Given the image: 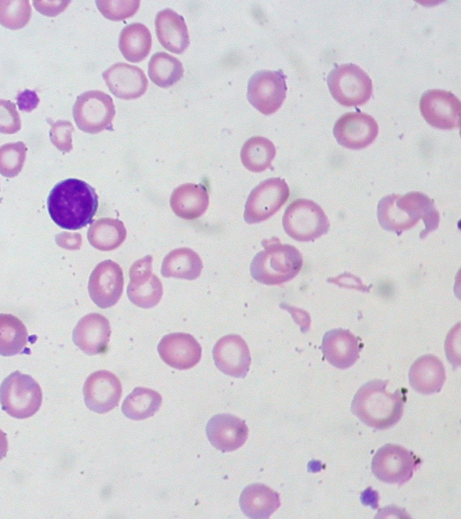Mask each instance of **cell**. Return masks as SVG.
I'll return each mask as SVG.
<instances>
[{"mask_svg": "<svg viewBox=\"0 0 461 519\" xmlns=\"http://www.w3.org/2000/svg\"><path fill=\"white\" fill-rule=\"evenodd\" d=\"M377 219L383 229L397 235L419 223L395 204V194L386 196L379 201Z\"/></svg>", "mask_w": 461, "mask_h": 519, "instance_id": "obj_34", "label": "cell"}, {"mask_svg": "<svg viewBox=\"0 0 461 519\" xmlns=\"http://www.w3.org/2000/svg\"><path fill=\"white\" fill-rule=\"evenodd\" d=\"M32 16L30 2L26 0H0V24L10 30L23 28Z\"/></svg>", "mask_w": 461, "mask_h": 519, "instance_id": "obj_35", "label": "cell"}, {"mask_svg": "<svg viewBox=\"0 0 461 519\" xmlns=\"http://www.w3.org/2000/svg\"><path fill=\"white\" fill-rule=\"evenodd\" d=\"M151 33L147 26L134 23L124 27L119 36V50L130 62H140L149 53Z\"/></svg>", "mask_w": 461, "mask_h": 519, "instance_id": "obj_28", "label": "cell"}, {"mask_svg": "<svg viewBox=\"0 0 461 519\" xmlns=\"http://www.w3.org/2000/svg\"><path fill=\"white\" fill-rule=\"evenodd\" d=\"M264 250L250 264L252 278L265 285H281L293 279L303 267V256L293 245L283 244L273 237L262 241Z\"/></svg>", "mask_w": 461, "mask_h": 519, "instance_id": "obj_3", "label": "cell"}, {"mask_svg": "<svg viewBox=\"0 0 461 519\" xmlns=\"http://www.w3.org/2000/svg\"><path fill=\"white\" fill-rule=\"evenodd\" d=\"M27 341L25 324L11 314H0V355L14 356L22 353Z\"/></svg>", "mask_w": 461, "mask_h": 519, "instance_id": "obj_31", "label": "cell"}, {"mask_svg": "<svg viewBox=\"0 0 461 519\" xmlns=\"http://www.w3.org/2000/svg\"><path fill=\"white\" fill-rule=\"evenodd\" d=\"M156 34L167 50L181 54L190 44L188 29L184 17L172 9L159 11L155 19Z\"/></svg>", "mask_w": 461, "mask_h": 519, "instance_id": "obj_22", "label": "cell"}, {"mask_svg": "<svg viewBox=\"0 0 461 519\" xmlns=\"http://www.w3.org/2000/svg\"><path fill=\"white\" fill-rule=\"evenodd\" d=\"M50 124V139L51 143L62 152H69L72 146V132L74 127L69 121L58 120L52 122L47 119Z\"/></svg>", "mask_w": 461, "mask_h": 519, "instance_id": "obj_38", "label": "cell"}, {"mask_svg": "<svg viewBox=\"0 0 461 519\" xmlns=\"http://www.w3.org/2000/svg\"><path fill=\"white\" fill-rule=\"evenodd\" d=\"M149 79L158 86L167 88L177 83L184 75L182 62L167 52H157L148 66Z\"/></svg>", "mask_w": 461, "mask_h": 519, "instance_id": "obj_33", "label": "cell"}, {"mask_svg": "<svg viewBox=\"0 0 461 519\" xmlns=\"http://www.w3.org/2000/svg\"><path fill=\"white\" fill-rule=\"evenodd\" d=\"M378 493L372 489L371 487H367L361 495V501L365 505H370L372 508H378Z\"/></svg>", "mask_w": 461, "mask_h": 519, "instance_id": "obj_43", "label": "cell"}, {"mask_svg": "<svg viewBox=\"0 0 461 519\" xmlns=\"http://www.w3.org/2000/svg\"><path fill=\"white\" fill-rule=\"evenodd\" d=\"M321 348L328 362L339 369L352 367L359 358L358 340L346 329L326 332Z\"/></svg>", "mask_w": 461, "mask_h": 519, "instance_id": "obj_21", "label": "cell"}, {"mask_svg": "<svg viewBox=\"0 0 461 519\" xmlns=\"http://www.w3.org/2000/svg\"><path fill=\"white\" fill-rule=\"evenodd\" d=\"M162 360L176 369H189L201 360L202 347L196 339L184 332L165 335L158 345Z\"/></svg>", "mask_w": 461, "mask_h": 519, "instance_id": "obj_17", "label": "cell"}, {"mask_svg": "<svg viewBox=\"0 0 461 519\" xmlns=\"http://www.w3.org/2000/svg\"><path fill=\"white\" fill-rule=\"evenodd\" d=\"M110 336L108 319L100 314L91 313L78 321L73 330L72 340L86 354L96 355L106 351Z\"/></svg>", "mask_w": 461, "mask_h": 519, "instance_id": "obj_20", "label": "cell"}, {"mask_svg": "<svg viewBox=\"0 0 461 519\" xmlns=\"http://www.w3.org/2000/svg\"><path fill=\"white\" fill-rule=\"evenodd\" d=\"M27 147L19 141L0 147V174L5 178L16 177L23 168Z\"/></svg>", "mask_w": 461, "mask_h": 519, "instance_id": "obj_36", "label": "cell"}, {"mask_svg": "<svg viewBox=\"0 0 461 519\" xmlns=\"http://www.w3.org/2000/svg\"><path fill=\"white\" fill-rule=\"evenodd\" d=\"M285 233L298 241H312L330 229V221L315 202L299 198L294 200L285 209L283 220Z\"/></svg>", "mask_w": 461, "mask_h": 519, "instance_id": "obj_5", "label": "cell"}, {"mask_svg": "<svg viewBox=\"0 0 461 519\" xmlns=\"http://www.w3.org/2000/svg\"><path fill=\"white\" fill-rule=\"evenodd\" d=\"M95 4L105 18L119 21L132 16L138 11L140 2L138 0H97Z\"/></svg>", "mask_w": 461, "mask_h": 519, "instance_id": "obj_37", "label": "cell"}, {"mask_svg": "<svg viewBox=\"0 0 461 519\" xmlns=\"http://www.w3.org/2000/svg\"><path fill=\"white\" fill-rule=\"evenodd\" d=\"M421 460L413 451L393 443L377 450L372 459V472L377 479L400 486L408 482L419 469Z\"/></svg>", "mask_w": 461, "mask_h": 519, "instance_id": "obj_7", "label": "cell"}, {"mask_svg": "<svg viewBox=\"0 0 461 519\" xmlns=\"http://www.w3.org/2000/svg\"><path fill=\"white\" fill-rule=\"evenodd\" d=\"M280 505L279 494L259 483L247 486L240 497L241 511L253 519L269 518Z\"/></svg>", "mask_w": 461, "mask_h": 519, "instance_id": "obj_25", "label": "cell"}, {"mask_svg": "<svg viewBox=\"0 0 461 519\" xmlns=\"http://www.w3.org/2000/svg\"><path fill=\"white\" fill-rule=\"evenodd\" d=\"M42 402L40 385L30 375L16 370L0 385V404L10 416L25 419L34 415Z\"/></svg>", "mask_w": 461, "mask_h": 519, "instance_id": "obj_4", "label": "cell"}, {"mask_svg": "<svg viewBox=\"0 0 461 519\" xmlns=\"http://www.w3.org/2000/svg\"><path fill=\"white\" fill-rule=\"evenodd\" d=\"M83 394L89 410L104 414L118 405L122 388L120 379L113 373L97 370L85 381Z\"/></svg>", "mask_w": 461, "mask_h": 519, "instance_id": "obj_15", "label": "cell"}, {"mask_svg": "<svg viewBox=\"0 0 461 519\" xmlns=\"http://www.w3.org/2000/svg\"><path fill=\"white\" fill-rule=\"evenodd\" d=\"M127 295L131 303L141 308H150L158 304L163 296L159 278L152 273V256L136 260L130 269Z\"/></svg>", "mask_w": 461, "mask_h": 519, "instance_id": "obj_12", "label": "cell"}, {"mask_svg": "<svg viewBox=\"0 0 461 519\" xmlns=\"http://www.w3.org/2000/svg\"><path fill=\"white\" fill-rule=\"evenodd\" d=\"M170 207L176 216L193 220L202 216L209 205V194L202 184L185 183L174 189Z\"/></svg>", "mask_w": 461, "mask_h": 519, "instance_id": "obj_24", "label": "cell"}, {"mask_svg": "<svg viewBox=\"0 0 461 519\" xmlns=\"http://www.w3.org/2000/svg\"><path fill=\"white\" fill-rule=\"evenodd\" d=\"M333 134L339 145L351 150H360L375 141L378 134V124L367 114L349 112L337 120Z\"/></svg>", "mask_w": 461, "mask_h": 519, "instance_id": "obj_14", "label": "cell"}, {"mask_svg": "<svg viewBox=\"0 0 461 519\" xmlns=\"http://www.w3.org/2000/svg\"><path fill=\"white\" fill-rule=\"evenodd\" d=\"M16 103L21 111L30 113L38 106L40 98L35 91L24 89L16 96Z\"/></svg>", "mask_w": 461, "mask_h": 519, "instance_id": "obj_41", "label": "cell"}, {"mask_svg": "<svg viewBox=\"0 0 461 519\" xmlns=\"http://www.w3.org/2000/svg\"><path fill=\"white\" fill-rule=\"evenodd\" d=\"M329 90L333 98L345 106H357L366 103L373 93L370 77L358 66L348 63L336 66L327 77Z\"/></svg>", "mask_w": 461, "mask_h": 519, "instance_id": "obj_6", "label": "cell"}, {"mask_svg": "<svg viewBox=\"0 0 461 519\" xmlns=\"http://www.w3.org/2000/svg\"><path fill=\"white\" fill-rule=\"evenodd\" d=\"M276 152V147L270 140L253 136L243 144L240 159L247 169L258 173L271 167Z\"/></svg>", "mask_w": 461, "mask_h": 519, "instance_id": "obj_30", "label": "cell"}, {"mask_svg": "<svg viewBox=\"0 0 461 519\" xmlns=\"http://www.w3.org/2000/svg\"><path fill=\"white\" fill-rule=\"evenodd\" d=\"M202 269L203 261L194 250L178 248L171 250L164 258L161 274L165 278L194 280L200 276Z\"/></svg>", "mask_w": 461, "mask_h": 519, "instance_id": "obj_27", "label": "cell"}, {"mask_svg": "<svg viewBox=\"0 0 461 519\" xmlns=\"http://www.w3.org/2000/svg\"><path fill=\"white\" fill-rule=\"evenodd\" d=\"M123 223L113 218H101L92 223L87 231L89 243L95 249L110 251L118 248L126 238Z\"/></svg>", "mask_w": 461, "mask_h": 519, "instance_id": "obj_29", "label": "cell"}, {"mask_svg": "<svg viewBox=\"0 0 461 519\" xmlns=\"http://www.w3.org/2000/svg\"><path fill=\"white\" fill-rule=\"evenodd\" d=\"M286 90V76L281 69H264L250 77L247 97L257 110L265 115H270L283 105Z\"/></svg>", "mask_w": 461, "mask_h": 519, "instance_id": "obj_10", "label": "cell"}, {"mask_svg": "<svg viewBox=\"0 0 461 519\" xmlns=\"http://www.w3.org/2000/svg\"><path fill=\"white\" fill-rule=\"evenodd\" d=\"M73 118L79 130L97 133L113 131L115 106L112 97L100 90H89L79 95L73 105Z\"/></svg>", "mask_w": 461, "mask_h": 519, "instance_id": "obj_8", "label": "cell"}, {"mask_svg": "<svg viewBox=\"0 0 461 519\" xmlns=\"http://www.w3.org/2000/svg\"><path fill=\"white\" fill-rule=\"evenodd\" d=\"M21 130V118L15 105L0 99V133L14 134Z\"/></svg>", "mask_w": 461, "mask_h": 519, "instance_id": "obj_39", "label": "cell"}, {"mask_svg": "<svg viewBox=\"0 0 461 519\" xmlns=\"http://www.w3.org/2000/svg\"><path fill=\"white\" fill-rule=\"evenodd\" d=\"M123 273L116 262L106 260L92 271L88 281V293L92 301L100 308L114 305L123 291Z\"/></svg>", "mask_w": 461, "mask_h": 519, "instance_id": "obj_13", "label": "cell"}, {"mask_svg": "<svg viewBox=\"0 0 461 519\" xmlns=\"http://www.w3.org/2000/svg\"><path fill=\"white\" fill-rule=\"evenodd\" d=\"M162 403L161 396L155 390L135 387L124 399L122 411L131 420H144L155 414Z\"/></svg>", "mask_w": 461, "mask_h": 519, "instance_id": "obj_32", "label": "cell"}, {"mask_svg": "<svg viewBox=\"0 0 461 519\" xmlns=\"http://www.w3.org/2000/svg\"><path fill=\"white\" fill-rule=\"evenodd\" d=\"M420 110L425 121L435 128L450 130L460 127L461 103L449 91H425L420 99Z\"/></svg>", "mask_w": 461, "mask_h": 519, "instance_id": "obj_11", "label": "cell"}, {"mask_svg": "<svg viewBox=\"0 0 461 519\" xmlns=\"http://www.w3.org/2000/svg\"><path fill=\"white\" fill-rule=\"evenodd\" d=\"M102 76L112 94L121 99L139 98L148 87V79L143 70L127 63H115L104 70Z\"/></svg>", "mask_w": 461, "mask_h": 519, "instance_id": "obj_19", "label": "cell"}, {"mask_svg": "<svg viewBox=\"0 0 461 519\" xmlns=\"http://www.w3.org/2000/svg\"><path fill=\"white\" fill-rule=\"evenodd\" d=\"M290 190L281 178H270L260 182L248 196L244 220L247 223H258L274 215L287 201Z\"/></svg>", "mask_w": 461, "mask_h": 519, "instance_id": "obj_9", "label": "cell"}, {"mask_svg": "<svg viewBox=\"0 0 461 519\" xmlns=\"http://www.w3.org/2000/svg\"><path fill=\"white\" fill-rule=\"evenodd\" d=\"M205 431L211 444L222 452L241 447L249 434L245 421L230 414L212 416L207 423Z\"/></svg>", "mask_w": 461, "mask_h": 519, "instance_id": "obj_18", "label": "cell"}, {"mask_svg": "<svg viewBox=\"0 0 461 519\" xmlns=\"http://www.w3.org/2000/svg\"><path fill=\"white\" fill-rule=\"evenodd\" d=\"M8 442L5 432L0 429V460L6 456Z\"/></svg>", "mask_w": 461, "mask_h": 519, "instance_id": "obj_44", "label": "cell"}, {"mask_svg": "<svg viewBox=\"0 0 461 519\" xmlns=\"http://www.w3.org/2000/svg\"><path fill=\"white\" fill-rule=\"evenodd\" d=\"M70 1H33L35 9L46 16H56L63 12Z\"/></svg>", "mask_w": 461, "mask_h": 519, "instance_id": "obj_40", "label": "cell"}, {"mask_svg": "<svg viewBox=\"0 0 461 519\" xmlns=\"http://www.w3.org/2000/svg\"><path fill=\"white\" fill-rule=\"evenodd\" d=\"M388 380L374 379L364 384L355 394L351 412L367 426L387 429L402 418L406 401V388L393 393L386 390Z\"/></svg>", "mask_w": 461, "mask_h": 519, "instance_id": "obj_2", "label": "cell"}, {"mask_svg": "<svg viewBox=\"0 0 461 519\" xmlns=\"http://www.w3.org/2000/svg\"><path fill=\"white\" fill-rule=\"evenodd\" d=\"M49 214L60 228L78 230L93 223L98 196L93 187L77 178L56 184L47 199Z\"/></svg>", "mask_w": 461, "mask_h": 519, "instance_id": "obj_1", "label": "cell"}, {"mask_svg": "<svg viewBox=\"0 0 461 519\" xmlns=\"http://www.w3.org/2000/svg\"><path fill=\"white\" fill-rule=\"evenodd\" d=\"M81 235L79 233L62 232L56 235V242L62 248L77 250L81 245Z\"/></svg>", "mask_w": 461, "mask_h": 519, "instance_id": "obj_42", "label": "cell"}, {"mask_svg": "<svg viewBox=\"0 0 461 519\" xmlns=\"http://www.w3.org/2000/svg\"><path fill=\"white\" fill-rule=\"evenodd\" d=\"M445 380L444 365L437 356L432 354L419 357L409 370L410 385L420 394L430 395L439 392Z\"/></svg>", "mask_w": 461, "mask_h": 519, "instance_id": "obj_23", "label": "cell"}, {"mask_svg": "<svg viewBox=\"0 0 461 519\" xmlns=\"http://www.w3.org/2000/svg\"><path fill=\"white\" fill-rule=\"evenodd\" d=\"M212 358L222 373L234 378H245L251 363L249 346L238 334L221 338L213 346Z\"/></svg>", "mask_w": 461, "mask_h": 519, "instance_id": "obj_16", "label": "cell"}, {"mask_svg": "<svg viewBox=\"0 0 461 519\" xmlns=\"http://www.w3.org/2000/svg\"><path fill=\"white\" fill-rule=\"evenodd\" d=\"M395 204L411 218L418 222L423 220L425 229L420 234L421 239L438 227L439 213L435 207L434 201L427 195L418 191H411L403 196L395 195Z\"/></svg>", "mask_w": 461, "mask_h": 519, "instance_id": "obj_26", "label": "cell"}]
</instances>
